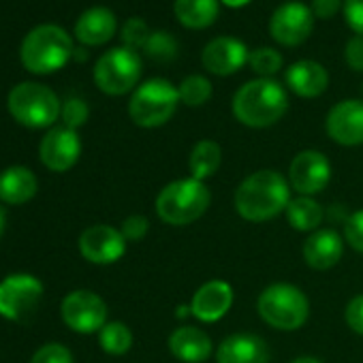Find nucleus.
I'll list each match as a JSON object with an SVG mask.
<instances>
[{"label": "nucleus", "mask_w": 363, "mask_h": 363, "mask_svg": "<svg viewBox=\"0 0 363 363\" xmlns=\"http://www.w3.org/2000/svg\"><path fill=\"white\" fill-rule=\"evenodd\" d=\"M257 312L265 325L278 331H297L310 318V301L299 286L276 282L261 291Z\"/></svg>", "instance_id": "nucleus-5"}, {"label": "nucleus", "mask_w": 363, "mask_h": 363, "mask_svg": "<svg viewBox=\"0 0 363 363\" xmlns=\"http://www.w3.org/2000/svg\"><path fill=\"white\" fill-rule=\"evenodd\" d=\"M212 203V193L206 182L195 177L175 179L158 193L156 197V214L164 225L186 227L199 220Z\"/></svg>", "instance_id": "nucleus-3"}, {"label": "nucleus", "mask_w": 363, "mask_h": 363, "mask_svg": "<svg viewBox=\"0 0 363 363\" xmlns=\"http://www.w3.org/2000/svg\"><path fill=\"white\" fill-rule=\"evenodd\" d=\"M5 223H7V216H5V210L0 208V235H3V231H5Z\"/></svg>", "instance_id": "nucleus-42"}, {"label": "nucleus", "mask_w": 363, "mask_h": 363, "mask_svg": "<svg viewBox=\"0 0 363 363\" xmlns=\"http://www.w3.org/2000/svg\"><path fill=\"white\" fill-rule=\"evenodd\" d=\"M344 60L352 71H363V37H352L344 48Z\"/></svg>", "instance_id": "nucleus-37"}, {"label": "nucleus", "mask_w": 363, "mask_h": 363, "mask_svg": "<svg viewBox=\"0 0 363 363\" xmlns=\"http://www.w3.org/2000/svg\"><path fill=\"white\" fill-rule=\"evenodd\" d=\"M344 320L354 333L363 335V293L348 301V306L344 310Z\"/></svg>", "instance_id": "nucleus-36"}, {"label": "nucleus", "mask_w": 363, "mask_h": 363, "mask_svg": "<svg viewBox=\"0 0 363 363\" xmlns=\"http://www.w3.org/2000/svg\"><path fill=\"white\" fill-rule=\"evenodd\" d=\"M346 24L363 37V0H344Z\"/></svg>", "instance_id": "nucleus-38"}, {"label": "nucleus", "mask_w": 363, "mask_h": 363, "mask_svg": "<svg viewBox=\"0 0 363 363\" xmlns=\"http://www.w3.org/2000/svg\"><path fill=\"white\" fill-rule=\"evenodd\" d=\"M291 201L289 179L274 169H261L242 179L235 191V212L248 223H267L282 214Z\"/></svg>", "instance_id": "nucleus-1"}, {"label": "nucleus", "mask_w": 363, "mask_h": 363, "mask_svg": "<svg viewBox=\"0 0 363 363\" xmlns=\"http://www.w3.org/2000/svg\"><path fill=\"white\" fill-rule=\"evenodd\" d=\"M99 342L105 352L124 354L133 346V331L128 329V325H124L120 320H111L99 331Z\"/></svg>", "instance_id": "nucleus-27"}, {"label": "nucleus", "mask_w": 363, "mask_h": 363, "mask_svg": "<svg viewBox=\"0 0 363 363\" xmlns=\"http://www.w3.org/2000/svg\"><path fill=\"white\" fill-rule=\"evenodd\" d=\"M143 52L152 60H156V62H171L173 58H177L179 50H177V41L171 35H167V33H152L147 43H145V48H143Z\"/></svg>", "instance_id": "nucleus-29"}, {"label": "nucleus", "mask_w": 363, "mask_h": 363, "mask_svg": "<svg viewBox=\"0 0 363 363\" xmlns=\"http://www.w3.org/2000/svg\"><path fill=\"white\" fill-rule=\"evenodd\" d=\"M250 69L261 77H272L282 69V56L272 48H259L248 56Z\"/></svg>", "instance_id": "nucleus-30"}, {"label": "nucleus", "mask_w": 363, "mask_h": 363, "mask_svg": "<svg viewBox=\"0 0 363 363\" xmlns=\"http://www.w3.org/2000/svg\"><path fill=\"white\" fill-rule=\"evenodd\" d=\"M120 231H122L126 242H141L150 231V220L141 214H133L122 223Z\"/></svg>", "instance_id": "nucleus-35"}, {"label": "nucleus", "mask_w": 363, "mask_h": 363, "mask_svg": "<svg viewBox=\"0 0 363 363\" xmlns=\"http://www.w3.org/2000/svg\"><path fill=\"white\" fill-rule=\"evenodd\" d=\"M314 28V13L303 3H284L269 20V35L284 48H297L306 43Z\"/></svg>", "instance_id": "nucleus-12"}, {"label": "nucleus", "mask_w": 363, "mask_h": 363, "mask_svg": "<svg viewBox=\"0 0 363 363\" xmlns=\"http://www.w3.org/2000/svg\"><path fill=\"white\" fill-rule=\"evenodd\" d=\"M291 363H323V361H320V359H316V357L303 354V357H297V359H293Z\"/></svg>", "instance_id": "nucleus-41"}, {"label": "nucleus", "mask_w": 363, "mask_h": 363, "mask_svg": "<svg viewBox=\"0 0 363 363\" xmlns=\"http://www.w3.org/2000/svg\"><path fill=\"white\" fill-rule=\"evenodd\" d=\"M233 116L248 128H267L282 120L289 109L286 90L272 77L244 84L233 96Z\"/></svg>", "instance_id": "nucleus-2"}, {"label": "nucleus", "mask_w": 363, "mask_h": 363, "mask_svg": "<svg viewBox=\"0 0 363 363\" xmlns=\"http://www.w3.org/2000/svg\"><path fill=\"white\" fill-rule=\"evenodd\" d=\"M30 363H73V354L67 346L62 344H45L41 346Z\"/></svg>", "instance_id": "nucleus-33"}, {"label": "nucleus", "mask_w": 363, "mask_h": 363, "mask_svg": "<svg viewBox=\"0 0 363 363\" xmlns=\"http://www.w3.org/2000/svg\"><path fill=\"white\" fill-rule=\"evenodd\" d=\"M73 52V41L65 28L56 24H41L24 37L20 58L30 73L45 75L62 69Z\"/></svg>", "instance_id": "nucleus-4"}, {"label": "nucleus", "mask_w": 363, "mask_h": 363, "mask_svg": "<svg viewBox=\"0 0 363 363\" xmlns=\"http://www.w3.org/2000/svg\"><path fill=\"white\" fill-rule=\"evenodd\" d=\"M220 3H225V5H227V7H231V9H238V7L248 5L250 0H220Z\"/></svg>", "instance_id": "nucleus-40"}, {"label": "nucleus", "mask_w": 363, "mask_h": 363, "mask_svg": "<svg viewBox=\"0 0 363 363\" xmlns=\"http://www.w3.org/2000/svg\"><path fill=\"white\" fill-rule=\"evenodd\" d=\"M169 352L182 363H203L212 354V337L201 327H177L167 340Z\"/></svg>", "instance_id": "nucleus-20"}, {"label": "nucleus", "mask_w": 363, "mask_h": 363, "mask_svg": "<svg viewBox=\"0 0 363 363\" xmlns=\"http://www.w3.org/2000/svg\"><path fill=\"white\" fill-rule=\"evenodd\" d=\"M9 113L28 128H45L52 126L60 116L58 96L43 84L24 82L18 84L7 99Z\"/></svg>", "instance_id": "nucleus-7"}, {"label": "nucleus", "mask_w": 363, "mask_h": 363, "mask_svg": "<svg viewBox=\"0 0 363 363\" xmlns=\"http://www.w3.org/2000/svg\"><path fill=\"white\" fill-rule=\"evenodd\" d=\"M79 252L86 261L96 265H111L126 252V240L120 229L109 225L88 227L79 238Z\"/></svg>", "instance_id": "nucleus-14"}, {"label": "nucleus", "mask_w": 363, "mask_h": 363, "mask_svg": "<svg viewBox=\"0 0 363 363\" xmlns=\"http://www.w3.org/2000/svg\"><path fill=\"white\" fill-rule=\"evenodd\" d=\"M289 184L297 195L314 197L331 182V162L318 150H301L289 164Z\"/></svg>", "instance_id": "nucleus-10"}, {"label": "nucleus", "mask_w": 363, "mask_h": 363, "mask_svg": "<svg viewBox=\"0 0 363 363\" xmlns=\"http://www.w3.org/2000/svg\"><path fill=\"white\" fill-rule=\"evenodd\" d=\"M177 103V88L162 77H152L133 92L128 103V116L141 128H156L173 118Z\"/></svg>", "instance_id": "nucleus-6"}, {"label": "nucleus", "mask_w": 363, "mask_h": 363, "mask_svg": "<svg viewBox=\"0 0 363 363\" xmlns=\"http://www.w3.org/2000/svg\"><path fill=\"white\" fill-rule=\"evenodd\" d=\"M150 28H147V24L143 22V20H139V18H130L126 24H124V28H122V41H124V48H128V50H143L145 48V43H147V39H150Z\"/></svg>", "instance_id": "nucleus-31"}, {"label": "nucleus", "mask_w": 363, "mask_h": 363, "mask_svg": "<svg viewBox=\"0 0 363 363\" xmlns=\"http://www.w3.org/2000/svg\"><path fill=\"white\" fill-rule=\"evenodd\" d=\"M361 92H363V86H361Z\"/></svg>", "instance_id": "nucleus-43"}, {"label": "nucleus", "mask_w": 363, "mask_h": 363, "mask_svg": "<svg viewBox=\"0 0 363 363\" xmlns=\"http://www.w3.org/2000/svg\"><path fill=\"white\" fill-rule=\"evenodd\" d=\"M141 77V60L135 50L113 48L105 52L94 67V84L109 96L130 92Z\"/></svg>", "instance_id": "nucleus-8"}, {"label": "nucleus", "mask_w": 363, "mask_h": 363, "mask_svg": "<svg viewBox=\"0 0 363 363\" xmlns=\"http://www.w3.org/2000/svg\"><path fill=\"white\" fill-rule=\"evenodd\" d=\"M37 195V177L26 167H9L0 173V201L20 206Z\"/></svg>", "instance_id": "nucleus-23"}, {"label": "nucleus", "mask_w": 363, "mask_h": 363, "mask_svg": "<svg viewBox=\"0 0 363 363\" xmlns=\"http://www.w3.org/2000/svg\"><path fill=\"white\" fill-rule=\"evenodd\" d=\"M179 103L189 107H201L212 99V82L203 75H189L177 86Z\"/></svg>", "instance_id": "nucleus-28"}, {"label": "nucleus", "mask_w": 363, "mask_h": 363, "mask_svg": "<svg viewBox=\"0 0 363 363\" xmlns=\"http://www.w3.org/2000/svg\"><path fill=\"white\" fill-rule=\"evenodd\" d=\"M286 86L301 99H316L329 86V73L314 60H299L286 69Z\"/></svg>", "instance_id": "nucleus-21"}, {"label": "nucleus", "mask_w": 363, "mask_h": 363, "mask_svg": "<svg viewBox=\"0 0 363 363\" xmlns=\"http://www.w3.org/2000/svg\"><path fill=\"white\" fill-rule=\"evenodd\" d=\"M248 56L250 52L246 50L244 41L235 37H216L203 48L201 62L206 71L225 77L238 73L248 62Z\"/></svg>", "instance_id": "nucleus-16"}, {"label": "nucleus", "mask_w": 363, "mask_h": 363, "mask_svg": "<svg viewBox=\"0 0 363 363\" xmlns=\"http://www.w3.org/2000/svg\"><path fill=\"white\" fill-rule=\"evenodd\" d=\"M175 18L191 30H203L218 18V0H175Z\"/></svg>", "instance_id": "nucleus-24"}, {"label": "nucleus", "mask_w": 363, "mask_h": 363, "mask_svg": "<svg viewBox=\"0 0 363 363\" xmlns=\"http://www.w3.org/2000/svg\"><path fill=\"white\" fill-rule=\"evenodd\" d=\"M235 299L233 286L225 280H208L191 299V314L201 323H216L231 310Z\"/></svg>", "instance_id": "nucleus-17"}, {"label": "nucleus", "mask_w": 363, "mask_h": 363, "mask_svg": "<svg viewBox=\"0 0 363 363\" xmlns=\"http://www.w3.org/2000/svg\"><path fill=\"white\" fill-rule=\"evenodd\" d=\"M284 214H286L289 225L295 231H303V233L318 231V227L323 225V218H325L323 206L316 199L303 197V195H297L295 199H291Z\"/></svg>", "instance_id": "nucleus-25"}, {"label": "nucleus", "mask_w": 363, "mask_h": 363, "mask_svg": "<svg viewBox=\"0 0 363 363\" xmlns=\"http://www.w3.org/2000/svg\"><path fill=\"white\" fill-rule=\"evenodd\" d=\"M269 346L257 333H231L216 348V363H269Z\"/></svg>", "instance_id": "nucleus-19"}, {"label": "nucleus", "mask_w": 363, "mask_h": 363, "mask_svg": "<svg viewBox=\"0 0 363 363\" xmlns=\"http://www.w3.org/2000/svg\"><path fill=\"white\" fill-rule=\"evenodd\" d=\"M342 7V0H312V13L320 20L333 18Z\"/></svg>", "instance_id": "nucleus-39"}, {"label": "nucleus", "mask_w": 363, "mask_h": 363, "mask_svg": "<svg viewBox=\"0 0 363 363\" xmlns=\"http://www.w3.org/2000/svg\"><path fill=\"white\" fill-rule=\"evenodd\" d=\"M79 154H82L79 135L73 128H69V126H56V128H52L41 139V145H39L41 162L48 169L56 171V173L69 171L77 162Z\"/></svg>", "instance_id": "nucleus-15"}, {"label": "nucleus", "mask_w": 363, "mask_h": 363, "mask_svg": "<svg viewBox=\"0 0 363 363\" xmlns=\"http://www.w3.org/2000/svg\"><path fill=\"white\" fill-rule=\"evenodd\" d=\"M327 135L344 147L363 143V101L348 99L335 103L325 118Z\"/></svg>", "instance_id": "nucleus-13"}, {"label": "nucleus", "mask_w": 363, "mask_h": 363, "mask_svg": "<svg viewBox=\"0 0 363 363\" xmlns=\"http://www.w3.org/2000/svg\"><path fill=\"white\" fill-rule=\"evenodd\" d=\"M220 164H223V147L216 141L201 139L191 150V156H189L191 177L206 182L208 177H212L220 169Z\"/></svg>", "instance_id": "nucleus-26"}, {"label": "nucleus", "mask_w": 363, "mask_h": 363, "mask_svg": "<svg viewBox=\"0 0 363 363\" xmlns=\"http://www.w3.org/2000/svg\"><path fill=\"white\" fill-rule=\"evenodd\" d=\"M301 255L308 267L316 272H327L340 263L344 255V240L333 229H318L310 233V238L303 242Z\"/></svg>", "instance_id": "nucleus-18"}, {"label": "nucleus", "mask_w": 363, "mask_h": 363, "mask_svg": "<svg viewBox=\"0 0 363 363\" xmlns=\"http://www.w3.org/2000/svg\"><path fill=\"white\" fill-rule=\"evenodd\" d=\"M62 320L77 333H94L107 325V303L92 291H73L62 299Z\"/></svg>", "instance_id": "nucleus-11"}, {"label": "nucleus", "mask_w": 363, "mask_h": 363, "mask_svg": "<svg viewBox=\"0 0 363 363\" xmlns=\"http://www.w3.org/2000/svg\"><path fill=\"white\" fill-rule=\"evenodd\" d=\"M88 105L82 101V99H69L62 107V120H65V126L69 128H79L86 124L88 120Z\"/></svg>", "instance_id": "nucleus-34"}, {"label": "nucleus", "mask_w": 363, "mask_h": 363, "mask_svg": "<svg viewBox=\"0 0 363 363\" xmlns=\"http://www.w3.org/2000/svg\"><path fill=\"white\" fill-rule=\"evenodd\" d=\"M344 240L346 244L363 255V210L352 212L344 223Z\"/></svg>", "instance_id": "nucleus-32"}, {"label": "nucleus", "mask_w": 363, "mask_h": 363, "mask_svg": "<svg viewBox=\"0 0 363 363\" xmlns=\"http://www.w3.org/2000/svg\"><path fill=\"white\" fill-rule=\"evenodd\" d=\"M43 297V282L30 274H11L0 282V314L9 320H28Z\"/></svg>", "instance_id": "nucleus-9"}, {"label": "nucleus", "mask_w": 363, "mask_h": 363, "mask_svg": "<svg viewBox=\"0 0 363 363\" xmlns=\"http://www.w3.org/2000/svg\"><path fill=\"white\" fill-rule=\"evenodd\" d=\"M118 22L111 9L92 7L84 11L75 24V35L84 45H103L116 35Z\"/></svg>", "instance_id": "nucleus-22"}]
</instances>
